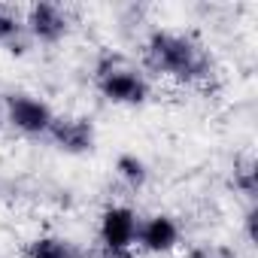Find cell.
Here are the masks:
<instances>
[{
    "label": "cell",
    "instance_id": "14",
    "mask_svg": "<svg viewBox=\"0 0 258 258\" xmlns=\"http://www.w3.org/2000/svg\"><path fill=\"white\" fill-rule=\"evenodd\" d=\"M0 124H4V118H0Z\"/></svg>",
    "mask_w": 258,
    "mask_h": 258
},
{
    "label": "cell",
    "instance_id": "3",
    "mask_svg": "<svg viewBox=\"0 0 258 258\" xmlns=\"http://www.w3.org/2000/svg\"><path fill=\"white\" fill-rule=\"evenodd\" d=\"M7 115L22 134H49V127L55 121L52 109L31 94H13L7 100Z\"/></svg>",
    "mask_w": 258,
    "mask_h": 258
},
{
    "label": "cell",
    "instance_id": "13",
    "mask_svg": "<svg viewBox=\"0 0 258 258\" xmlns=\"http://www.w3.org/2000/svg\"><path fill=\"white\" fill-rule=\"evenodd\" d=\"M106 258H137L131 249H118V252H106Z\"/></svg>",
    "mask_w": 258,
    "mask_h": 258
},
{
    "label": "cell",
    "instance_id": "4",
    "mask_svg": "<svg viewBox=\"0 0 258 258\" xmlns=\"http://www.w3.org/2000/svg\"><path fill=\"white\" fill-rule=\"evenodd\" d=\"M137 216L127 207H109L100 216V243L106 252H118V249H131L137 240Z\"/></svg>",
    "mask_w": 258,
    "mask_h": 258
},
{
    "label": "cell",
    "instance_id": "2",
    "mask_svg": "<svg viewBox=\"0 0 258 258\" xmlns=\"http://www.w3.org/2000/svg\"><path fill=\"white\" fill-rule=\"evenodd\" d=\"M97 88L109 103H118V106H140L149 97V82L137 70L118 67V64H103L97 70Z\"/></svg>",
    "mask_w": 258,
    "mask_h": 258
},
{
    "label": "cell",
    "instance_id": "10",
    "mask_svg": "<svg viewBox=\"0 0 258 258\" xmlns=\"http://www.w3.org/2000/svg\"><path fill=\"white\" fill-rule=\"evenodd\" d=\"M19 34H22L19 16H13V10L7 7H0V43H16Z\"/></svg>",
    "mask_w": 258,
    "mask_h": 258
},
{
    "label": "cell",
    "instance_id": "8",
    "mask_svg": "<svg viewBox=\"0 0 258 258\" xmlns=\"http://www.w3.org/2000/svg\"><path fill=\"white\" fill-rule=\"evenodd\" d=\"M25 258H79V252L64 237H37L25 246Z\"/></svg>",
    "mask_w": 258,
    "mask_h": 258
},
{
    "label": "cell",
    "instance_id": "12",
    "mask_svg": "<svg viewBox=\"0 0 258 258\" xmlns=\"http://www.w3.org/2000/svg\"><path fill=\"white\" fill-rule=\"evenodd\" d=\"M188 258H237L231 249H222V246H204V249H195Z\"/></svg>",
    "mask_w": 258,
    "mask_h": 258
},
{
    "label": "cell",
    "instance_id": "11",
    "mask_svg": "<svg viewBox=\"0 0 258 258\" xmlns=\"http://www.w3.org/2000/svg\"><path fill=\"white\" fill-rule=\"evenodd\" d=\"M234 185H237V188H243V195L252 201V198H255V191H258V188H255V170H252V167L240 170V173L234 176Z\"/></svg>",
    "mask_w": 258,
    "mask_h": 258
},
{
    "label": "cell",
    "instance_id": "9",
    "mask_svg": "<svg viewBox=\"0 0 258 258\" xmlns=\"http://www.w3.org/2000/svg\"><path fill=\"white\" fill-rule=\"evenodd\" d=\"M115 170H118V176L131 185V188H140V185H146V179H149V170H146V161L143 158H137V155H118V161H115Z\"/></svg>",
    "mask_w": 258,
    "mask_h": 258
},
{
    "label": "cell",
    "instance_id": "1",
    "mask_svg": "<svg viewBox=\"0 0 258 258\" xmlns=\"http://www.w3.org/2000/svg\"><path fill=\"white\" fill-rule=\"evenodd\" d=\"M146 67L170 76L176 82H201L210 76V58L207 52L182 34H170V31H155L146 43Z\"/></svg>",
    "mask_w": 258,
    "mask_h": 258
},
{
    "label": "cell",
    "instance_id": "6",
    "mask_svg": "<svg viewBox=\"0 0 258 258\" xmlns=\"http://www.w3.org/2000/svg\"><path fill=\"white\" fill-rule=\"evenodd\" d=\"M49 137L58 143V149L70 155H82L94 146V124L88 118H55L49 127Z\"/></svg>",
    "mask_w": 258,
    "mask_h": 258
},
{
    "label": "cell",
    "instance_id": "5",
    "mask_svg": "<svg viewBox=\"0 0 258 258\" xmlns=\"http://www.w3.org/2000/svg\"><path fill=\"white\" fill-rule=\"evenodd\" d=\"M25 28H28L31 37L40 40V43H58V40L67 34L70 22H67V13H64L58 4L40 0V4H34V7L28 10V22H25Z\"/></svg>",
    "mask_w": 258,
    "mask_h": 258
},
{
    "label": "cell",
    "instance_id": "7",
    "mask_svg": "<svg viewBox=\"0 0 258 258\" xmlns=\"http://www.w3.org/2000/svg\"><path fill=\"white\" fill-rule=\"evenodd\" d=\"M137 243L146 252H170L179 243V228L170 216H152L137 225Z\"/></svg>",
    "mask_w": 258,
    "mask_h": 258
}]
</instances>
